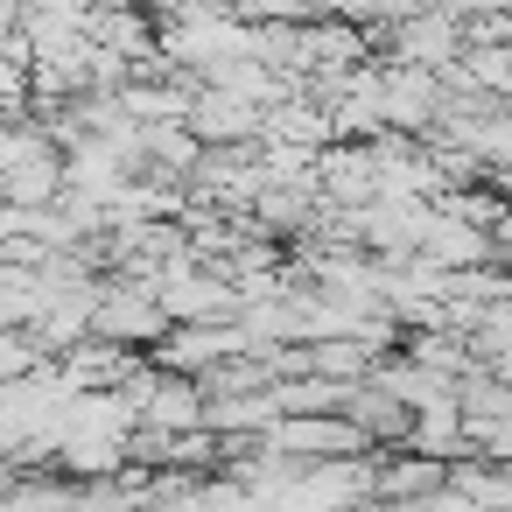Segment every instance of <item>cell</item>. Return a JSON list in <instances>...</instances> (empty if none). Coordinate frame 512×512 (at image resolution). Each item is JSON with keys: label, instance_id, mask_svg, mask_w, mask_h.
<instances>
[{"label": "cell", "instance_id": "1", "mask_svg": "<svg viewBox=\"0 0 512 512\" xmlns=\"http://www.w3.org/2000/svg\"><path fill=\"white\" fill-rule=\"evenodd\" d=\"M407 50H414V57H442V50H449V29H442V22H421V29L407 36Z\"/></svg>", "mask_w": 512, "mask_h": 512}]
</instances>
